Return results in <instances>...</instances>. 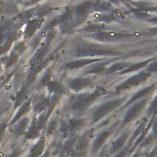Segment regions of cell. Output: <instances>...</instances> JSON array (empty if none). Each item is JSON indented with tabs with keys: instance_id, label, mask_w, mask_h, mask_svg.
Wrapping results in <instances>:
<instances>
[{
	"instance_id": "obj_20",
	"label": "cell",
	"mask_w": 157,
	"mask_h": 157,
	"mask_svg": "<svg viewBox=\"0 0 157 157\" xmlns=\"http://www.w3.org/2000/svg\"><path fill=\"white\" fill-rule=\"evenodd\" d=\"M47 117H48V113H47V114L40 115V117H39V119H38V121H36V125H37V128H38L39 130L44 128V125H45V123H47V119H48Z\"/></svg>"
},
{
	"instance_id": "obj_2",
	"label": "cell",
	"mask_w": 157,
	"mask_h": 157,
	"mask_svg": "<svg viewBox=\"0 0 157 157\" xmlns=\"http://www.w3.org/2000/svg\"><path fill=\"white\" fill-rule=\"evenodd\" d=\"M121 103V99H114V101H109V102H105L103 104H101L93 113V120L97 121L99 119H102L104 115H107L109 112H112L114 108H117L119 104Z\"/></svg>"
},
{
	"instance_id": "obj_19",
	"label": "cell",
	"mask_w": 157,
	"mask_h": 157,
	"mask_svg": "<svg viewBox=\"0 0 157 157\" xmlns=\"http://www.w3.org/2000/svg\"><path fill=\"white\" fill-rule=\"evenodd\" d=\"M40 25V21H31L29 22V25H28V31H27V36H31L34 31H36V28L38 27Z\"/></svg>"
},
{
	"instance_id": "obj_1",
	"label": "cell",
	"mask_w": 157,
	"mask_h": 157,
	"mask_svg": "<svg viewBox=\"0 0 157 157\" xmlns=\"http://www.w3.org/2000/svg\"><path fill=\"white\" fill-rule=\"evenodd\" d=\"M105 92V90L103 88H98L94 92H92L91 94H85V96H80V97H75V99H72L71 102V107L75 110H83L85 108H87L97 97H99L101 94H103Z\"/></svg>"
},
{
	"instance_id": "obj_26",
	"label": "cell",
	"mask_w": 157,
	"mask_h": 157,
	"mask_svg": "<svg viewBox=\"0 0 157 157\" xmlns=\"http://www.w3.org/2000/svg\"><path fill=\"white\" fill-rule=\"evenodd\" d=\"M5 129H6V121H2L0 124V140H1V136H2V134L5 131Z\"/></svg>"
},
{
	"instance_id": "obj_30",
	"label": "cell",
	"mask_w": 157,
	"mask_h": 157,
	"mask_svg": "<svg viewBox=\"0 0 157 157\" xmlns=\"http://www.w3.org/2000/svg\"><path fill=\"white\" fill-rule=\"evenodd\" d=\"M153 134L157 136V120H156L155 124H153Z\"/></svg>"
},
{
	"instance_id": "obj_6",
	"label": "cell",
	"mask_w": 157,
	"mask_h": 157,
	"mask_svg": "<svg viewBox=\"0 0 157 157\" xmlns=\"http://www.w3.org/2000/svg\"><path fill=\"white\" fill-rule=\"evenodd\" d=\"M144 105H145V101H141V102H139L137 104H135L132 108H130V109L128 110L126 115H125V119H124L123 124H128L129 121H131V120L139 114V112L141 110V108H142Z\"/></svg>"
},
{
	"instance_id": "obj_31",
	"label": "cell",
	"mask_w": 157,
	"mask_h": 157,
	"mask_svg": "<svg viewBox=\"0 0 157 157\" xmlns=\"http://www.w3.org/2000/svg\"><path fill=\"white\" fill-rule=\"evenodd\" d=\"M156 153H157V151H156V150H153V151L148 155V157H155V156H156Z\"/></svg>"
},
{
	"instance_id": "obj_15",
	"label": "cell",
	"mask_w": 157,
	"mask_h": 157,
	"mask_svg": "<svg viewBox=\"0 0 157 157\" xmlns=\"http://www.w3.org/2000/svg\"><path fill=\"white\" fill-rule=\"evenodd\" d=\"M75 144H76V136H75V135H72V136H71V137L65 142V145H64V151H65L66 153H71V152H72V150H74Z\"/></svg>"
},
{
	"instance_id": "obj_9",
	"label": "cell",
	"mask_w": 157,
	"mask_h": 157,
	"mask_svg": "<svg viewBox=\"0 0 157 157\" xmlns=\"http://www.w3.org/2000/svg\"><path fill=\"white\" fill-rule=\"evenodd\" d=\"M27 124H28V119H27V118L21 119V120L17 123V125H15V128H13V132H15V135H16V136L22 135V134L25 132V130H26Z\"/></svg>"
},
{
	"instance_id": "obj_21",
	"label": "cell",
	"mask_w": 157,
	"mask_h": 157,
	"mask_svg": "<svg viewBox=\"0 0 157 157\" xmlns=\"http://www.w3.org/2000/svg\"><path fill=\"white\" fill-rule=\"evenodd\" d=\"M26 97H27V92H26V88H23V90L18 93V96H17V98H16V102H15V105H18Z\"/></svg>"
},
{
	"instance_id": "obj_32",
	"label": "cell",
	"mask_w": 157,
	"mask_h": 157,
	"mask_svg": "<svg viewBox=\"0 0 157 157\" xmlns=\"http://www.w3.org/2000/svg\"><path fill=\"white\" fill-rule=\"evenodd\" d=\"M49 155H50V152H49V151H45L40 157H49Z\"/></svg>"
},
{
	"instance_id": "obj_3",
	"label": "cell",
	"mask_w": 157,
	"mask_h": 157,
	"mask_svg": "<svg viewBox=\"0 0 157 157\" xmlns=\"http://www.w3.org/2000/svg\"><path fill=\"white\" fill-rule=\"evenodd\" d=\"M87 147H88V137L87 135H83L78 140H76V144L72 150L74 157H86Z\"/></svg>"
},
{
	"instance_id": "obj_28",
	"label": "cell",
	"mask_w": 157,
	"mask_h": 157,
	"mask_svg": "<svg viewBox=\"0 0 157 157\" xmlns=\"http://www.w3.org/2000/svg\"><path fill=\"white\" fill-rule=\"evenodd\" d=\"M128 151H129V148L126 147V148H124V150H121V151H120V152H119V153H118V155H117L115 157H124V156H125V155L128 153Z\"/></svg>"
},
{
	"instance_id": "obj_33",
	"label": "cell",
	"mask_w": 157,
	"mask_h": 157,
	"mask_svg": "<svg viewBox=\"0 0 157 157\" xmlns=\"http://www.w3.org/2000/svg\"><path fill=\"white\" fill-rule=\"evenodd\" d=\"M134 157H139V155H135V156H134Z\"/></svg>"
},
{
	"instance_id": "obj_16",
	"label": "cell",
	"mask_w": 157,
	"mask_h": 157,
	"mask_svg": "<svg viewBox=\"0 0 157 157\" xmlns=\"http://www.w3.org/2000/svg\"><path fill=\"white\" fill-rule=\"evenodd\" d=\"M92 61H93L92 59H91V60H77V61H72V63L66 64V67H70V69H77V67H82L83 65L90 64V63H92Z\"/></svg>"
},
{
	"instance_id": "obj_27",
	"label": "cell",
	"mask_w": 157,
	"mask_h": 157,
	"mask_svg": "<svg viewBox=\"0 0 157 157\" xmlns=\"http://www.w3.org/2000/svg\"><path fill=\"white\" fill-rule=\"evenodd\" d=\"M156 110H157V98L153 101V103L151 105V109H150V113H155Z\"/></svg>"
},
{
	"instance_id": "obj_5",
	"label": "cell",
	"mask_w": 157,
	"mask_h": 157,
	"mask_svg": "<svg viewBox=\"0 0 157 157\" xmlns=\"http://www.w3.org/2000/svg\"><path fill=\"white\" fill-rule=\"evenodd\" d=\"M110 134H112V130H104V131H102V132L97 136V139L94 140V142H93V145H92V151H93V153H96V152L102 147V145H103L104 141L109 137Z\"/></svg>"
},
{
	"instance_id": "obj_25",
	"label": "cell",
	"mask_w": 157,
	"mask_h": 157,
	"mask_svg": "<svg viewBox=\"0 0 157 157\" xmlns=\"http://www.w3.org/2000/svg\"><path fill=\"white\" fill-rule=\"evenodd\" d=\"M20 153H21L20 148H15V150L12 151V153H10L7 157H18V156H20Z\"/></svg>"
},
{
	"instance_id": "obj_8",
	"label": "cell",
	"mask_w": 157,
	"mask_h": 157,
	"mask_svg": "<svg viewBox=\"0 0 157 157\" xmlns=\"http://www.w3.org/2000/svg\"><path fill=\"white\" fill-rule=\"evenodd\" d=\"M43 151H44V139H40V140L31 148L28 157H39V156H42Z\"/></svg>"
},
{
	"instance_id": "obj_17",
	"label": "cell",
	"mask_w": 157,
	"mask_h": 157,
	"mask_svg": "<svg viewBox=\"0 0 157 157\" xmlns=\"http://www.w3.org/2000/svg\"><path fill=\"white\" fill-rule=\"evenodd\" d=\"M153 88V86H150V87H146V88H144V90H141V91H139L131 99H130V102L129 103H131V102H134V101H136V99H139V98H142V97H145L151 90Z\"/></svg>"
},
{
	"instance_id": "obj_29",
	"label": "cell",
	"mask_w": 157,
	"mask_h": 157,
	"mask_svg": "<svg viewBox=\"0 0 157 157\" xmlns=\"http://www.w3.org/2000/svg\"><path fill=\"white\" fill-rule=\"evenodd\" d=\"M150 71H157V61H155L151 66H150V69H148Z\"/></svg>"
},
{
	"instance_id": "obj_14",
	"label": "cell",
	"mask_w": 157,
	"mask_h": 157,
	"mask_svg": "<svg viewBox=\"0 0 157 157\" xmlns=\"http://www.w3.org/2000/svg\"><path fill=\"white\" fill-rule=\"evenodd\" d=\"M47 86H48V90H49V91H52V92H56V94H59V93H63V92H64L63 86H61L60 83H58V82L49 81V83H48Z\"/></svg>"
},
{
	"instance_id": "obj_7",
	"label": "cell",
	"mask_w": 157,
	"mask_h": 157,
	"mask_svg": "<svg viewBox=\"0 0 157 157\" xmlns=\"http://www.w3.org/2000/svg\"><path fill=\"white\" fill-rule=\"evenodd\" d=\"M91 83H92V82H91L90 78H82V77H80V78L72 80L71 83H70V87H71L72 90H75V91H80V90H82L83 87H86V86H88V85H91Z\"/></svg>"
},
{
	"instance_id": "obj_22",
	"label": "cell",
	"mask_w": 157,
	"mask_h": 157,
	"mask_svg": "<svg viewBox=\"0 0 157 157\" xmlns=\"http://www.w3.org/2000/svg\"><path fill=\"white\" fill-rule=\"evenodd\" d=\"M103 69H104V64H99V65L92 67L91 70H88L87 72H88V74H92V72H101V71H103Z\"/></svg>"
},
{
	"instance_id": "obj_11",
	"label": "cell",
	"mask_w": 157,
	"mask_h": 157,
	"mask_svg": "<svg viewBox=\"0 0 157 157\" xmlns=\"http://www.w3.org/2000/svg\"><path fill=\"white\" fill-rule=\"evenodd\" d=\"M38 135H39V129H38L37 125H36V119H33V121H32V124H31L28 131L26 132V139H34V137H37Z\"/></svg>"
},
{
	"instance_id": "obj_24",
	"label": "cell",
	"mask_w": 157,
	"mask_h": 157,
	"mask_svg": "<svg viewBox=\"0 0 157 157\" xmlns=\"http://www.w3.org/2000/svg\"><path fill=\"white\" fill-rule=\"evenodd\" d=\"M145 65H146V63H140V64H137V65H134V66H131L130 69L125 70L124 72H128V71H132V70H136L137 67H142V66H145Z\"/></svg>"
},
{
	"instance_id": "obj_13",
	"label": "cell",
	"mask_w": 157,
	"mask_h": 157,
	"mask_svg": "<svg viewBox=\"0 0 157 157\" xmlns=\"http://www.w3.org/2000/svg\"><path fill=\"white\" fill-rule=\"evenodd\" d=\"M83 125V120L82 119H70L69 123H67V128H69V131L74 132L75 130H77L78 128H81Z\"/></svg>"
},
{
	"instance_id": "obj_10",
	"label": "cell",
	"mask_w": 157,
	"mask_h": 157,
	"mask_svg": "<svg viewBox=\"0 0 157 157\" xmlns=\"http://www.w3.org/2000/svg\"><path fill=\"white\" fill-rule=\"evenodd\" d=\"M126 134H123L113 145H112V147H110V153H114V152H117V151H120L121 150V147L124 146V144H125V141H126Z\"/></svg>"
},
{
	"instance_id": "obj_23",
	"label": "cell",
	"mask_w": 157,
	"mask_h": 157,
	"mask_svg": "<svg viewBox=\"0 0 157 157\" xmlns=\"http://www.w3.org/2000/svg\"><path fill=\"white\" fill-rule=\"evenodd\" d=\"M125 66H126V64H123V63H120V64H117V65H114V66H112V67L109 69V72H113V71L120 70V69H123V67H125Z\"/></svg>"
},
{
	"instance_id": "obj_4",
	"label": "cell",
	"mask_w": 157,
	"mask_h": 157,
	"mask_svg": "<svg viewBox=\"0 0 157 157\" xmlns=\"http://www.w3.org/2000/svg\"><path fill=\"white\" fill-rule=\"evenodd\" d=\"M148 75H150L148 72H144V74H140V75H137V76H134V77L129 78L128 81H125L124 83H121V85L118 87V91H121V90H125V88H128V87H131V86L139 85L140 82L145 81V80L148 77Z\"/></svg>"
},
{
	"instance_id": "obj_18",
	"label": "cell",
	"mask_w": 157,
	"mask_h": 157,
	"mask_svg": "<svg viewBox=\"0 0 157 157\" xmlns=\"http://www.w3.org/2000/svg\"><path fill=\"white\" fill-rule=\"evenodd\" d=\"M49 103H50V99H48V98L40 99V102H38V103L36 104V110L38 112V110H42V109H44V108H48V107H49Z\"/></svg>"
},
{
	"instance_id": "obj_12",
	"label": "cell",
	"mask_w": 157,
	"mask_h": 157,
	"mask_svg": "<svg viewBox=\"0 0 157 157\" xmlns=\"http://www.w3.org/2000/svg\"><path fill=\"white\" fill-rule=\"evenodd\" d=\"M29 105H31V102H29V101H27V102L21 107V109L16 113V115H15V118H13L12 123H16L17 120H20V119H21V118H22V117H23V115L29 110Z\"/></svg>"
}]
</instances>
